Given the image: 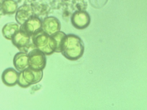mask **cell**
<instances>
[{"label": "cell", "mask_w": 147, "mask_h": 110, "mask_svg": "<svg viewBox=\"0 0 147 110\" xmlns=\"http://www.w3.org/2000/svg\"><path fill=\"white\" fill-rule=\"evenodd\" d=\"M69 57H78L83 53L84 47L83 43L78 37L74 36L65 37L61 46V50Z\"/></svg>", "instance_id": "obj_1"}, {"label": "cell", "mask_w": 147, "mask_h": 110, "mask_svg": "<svg viewBox=\"0 0 147 110\" xmlns=\"http://www.w3.org/2000/svg\"><path fill=\"white\" fill-rule=\"evenodd\" d=\"M90 20L89 14L84 11L76 12L72 17V22L74 25L77 28L81 29L87 27L89 24Z\"/></svg>", "instance_id": "obj_2"}, {"label": "cell", "mask_w": 147, "mask_h": 110, "mask_svg": "<svg viewBox=\"0 0 147 110\" xmlns=\"http://www.w3.org/2000/svg\"><path fill=\"white\" fill-rule=\"evenodd\" d=\"M43 26L45 32L47 34L51 35L55 33L58 30L59 23L56 19L50 17L45 19Z\"/></svg>", "instance_id": "obj_3"}, {"label": "cell", "mask_w": 147, "mask_h": 110, "mask_svg": "<svg viewBox=\"0 0 147 110\" xmlns=\"http://www.w3.org/2000/svg\"><path fill=\"white\" fill-rule=\"evenodd\" d=\"M40 21L37 18H34L28 21L26 24L27 30L30 32H33L40 27Z\"/></svg>", "instance_id": "obj_4"}, {"label": "cell", "mask_w": 147, "mask_h": 110, "mask_svg": "<svg viewBox=\"0 0 147 110\" xmlns=\"http://www.w3.org/2000/svg\"><path fill=\"white\" fill-rule=\"evenodd\" d=\"M39 34L36 35L34 39V41L36 44L38 46H43L47 42L49 38L48 37L47 35L45 33L40 32Z\"/></svg>", "instance_id": "obj_5"}, {"label": "cell", "mask_w": 147, "mask_h": 110, "mask_svg": "<svg viewBox=\"0 0 147 110\" xmlns=\"http://www.w3.org/2000/svg\"><path fill=\"white\" fill-rule=\"evenodd\" d=\"M17 29V26L16 25L10 24L7 25L4 28V34L7 38H11Z\"/></svg>", "instance_id": "obj_6"}, {"label": "cell", "mask_w": 147, "mask_h": 110, "mask_svg": "<svg viewBox=\"0 0 147 110\" xmlns=\"http://www.w3.org/2000/svg\"><path fill=\"white\" fill-rule=\"evenodd\" d=\"M3 7L4 9L7 12H11L15 10L16 5L13 1L11 0H8L4 2Z\"/></svg>", "instance_id": "obj_7"}, {"label": "cell", "mask_w": 147, "mask_h": 110, "mask_svg": "<svg viewBox=\"0 0 147 110\" xmlns=\"http://www.w3.org/2000/svg\"><path fill=\"white\" fill-rule=\"evenodd\" d=\"M91 5L93 7L99 9L102 7L107 3L108 0H89Z\"/></svg>", "instance_id": "obj_8"}, {"label": "cell", "mask_w": 147, "mask_h": 110, "mask_svg": "<svg viewBox=\"0 0 147 110\" xmlns=\"http://www.w3.org/2000/svg\"><path fill=\"white\" fill-rule=\"evenodd\" d=\"M28 39V38L20 34H18L15 36V41L16 42L19 44L23 45L26 43Z\"/></svg>", "instance_id": "obj_9"}]
</instances>
